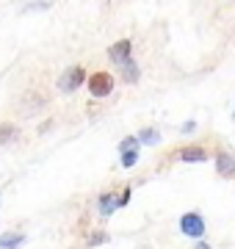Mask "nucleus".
Listing matches in <instances>:
<instances>
[{
  "mask_svg": "<svg viewBox=\"0 0 235 249\" xmlns=\"http://www.w3.org/2000/svg\"><path fill=\"white\" fill-rule=\"evenodd\" d=\"M86 70H83L81 64H72V67H67V70L61 72V78H58V89L64 91V94H72V91H78L86 83Z\"/></svg>",
  "mask_w": 235,
  "mask_h": 249,
  "instance_id": "nucleus-1",
  "label": "nucleus"
},
{
  "mask_svg": "<svg viewBox=\"0 0 235 249\" xmlns=\"http://www.w3.org/2000/svg\"><path fill=\"white\" fill-rule=\"evenodd\" d=\"M180 230H183V235H188V238L202 241V235H205V219H202V213H197V211L183 213L180 216Z\"/></svg>",
  "mask_w": 235,
  "mask_h": 249,
  "instance_id": "nucleus-2",
  "label": "nucleus"
},
{
  "mask_svg": "<svg viewBox=\"0 0 235 249\" xmlns=\"http://www.w3.org/2000/svg\"><path fill=\"white\" fill-rule=\"evenodd\" d=\"M86 83H89L91 97H108L114 91V75L111 72H94V75H89Z\"/></svg>",
  "mask_w": 235,
  "mask_h": 249,
  "instance_id": "nucleus-3",
  "label": "nucleus"
},
{
  "mask_svg": "<svg viewBox=\"0 0 235 249\" xmlns=\"http://www.w3.org/2000/svg\"><path fill=\"white\" fill-rule=\"evenodd\" d=\"M177 158L185 160V163H205L208 160V150H205V144H188V147H183L177 152Z\"/></svg>",
  "mask_w": 235,
  "mask_h": 249,
  "instance_id": "nucleus-4",
  "label": "nucleus"
},
{
  "mask_svg": "<svg viewBox=\"0 0 235 249\" xmlns=\"http://www.w3.org/2000/svg\"><path fill=\"white\" fill-rule=\"evenodd\" d=\"M130 50H133V42L130 39H119V42H114V45L108 47V58L114 64H125L127 58H130Z\"/></svg>",
  "mask_w": 235,
  "mask_h": 249,
  "instance_id": "nucleus-5",
  "label": "nucleus"
},
{
  "mask_svg": "<svg viewBox=\"0 0 235 249\" xmlns=\"http://www.w3.org/2000/svg\"><path fill=\"white\" fill-rule=\"evenodd\" d=\"M216 172L221 178H233L235 175V155L227 150H218L216 152Z\"/></svg>",
  "mask_w": 235,
  "mask_h": 249,
  "instance_id": "nucleus-6",
  "label": "nucleus"
},
{
  "mask_svg": "<svg viewBox=\"0 0 235 249\" xmlns=\"http://www.w3.org/2000/svg\"><path fill=\"white\" fill-rule=\"evenodd\" d=\"M117 208H119V194L117 191H102V194H100V199H97L100 216H111Z\"/></svg>",
  "mask_w": 235,
  "mask_h": 249,
  "instance_id": "nucleus-7",
  "label": "nucleus"
},
{
  "mask_svg": "<svg viewBox=\"0 0 235 249\" xmlns=\"http://www.w3.org/2000/svg\"><path fill=\"white\" fill-rule=\"evenodd\" d=\"M119 78L125 80V83H136L138 78H141V70H138V64L133 61V58H127L125 64H119Z\"/></svg>",
  "mask_w": 235,
  "mask_h": 249,
  "instance_id": "nucleus-8",
  "label": "nucleus"
},
{
  "mask_svg": "<svg viewBox=\"0 0 235 249\" xmlns=\"http://www.w3.org/2000/svg\"><path fill=\"white\" fill-rule=\"evenodd\" d=\"M19 139V127L11 122H0V144L3 147H9L11 142H17Z\"/></svg>",
  "mask_w": 235,
  "mask_h": 249,
  "instance_id": "nucleus-9",
  "label": "nucleus"
},
{
  "mask_svg": "<svg viewBox=\"0 0 235 249\" xmlns=\"http://www.w3.org/2000/svg\"><path fill=\"white\" fill-rule=\"evenodd\" d=\"M25 244V235L22 232H14V235H6V238H0V249H17Z\"/></svg>",
  "mask_w": 235,
  "mask_h": 249,
  "instance_id": "nucleus-10",
  "label": "nucleus"
},
{
  "mask_svg": "<svg viewBox=\"0 0 235 249\" xmlns=\"http://www.w3.org/2000/svg\"><path fill=\"white\" fill-rule=\"evenodd\" d=\"M138 142H141V144H158V142H161V133H158L155 127H147V130L138 133Z\"/></svg>",
  "mask_w": 235,
  "mask_h": 249,
  "instance_id": "nucleus-11",
  "label": "nucleus"
},
{
  "mask_svg": "<svg viewBox=\"0 0 235 249\" xmlns=\"http://www.w3.org/2000/svg\"><path fill=\"white\" fill-rule=\"evenodd\" d=\"M138 136H127V139H122V142H119V155H122V152H130V150H138Z\"/></svg>",
  "mask_w": 235,
  "mask_h": 249,
  "instance_id": "nucleus-12",
  "label": "nucleus"
},
{
  "mask_svg": "<svg viewBox=\"0 0 235 249\" xmlns=\"http://www.w3.org/2000/svg\"><path fill=\"white\" fill-rule=\"evenodd\" d=\"M138 163V150H130V152H122V166L130 169V166H136Z\"/></svg>",
  "mask_w": 235,
  "mask_h": 249,
  "instance_id": "nucleus-13",
  "label": "nucleus"
},
{
  "mask_svg": "<svg viewBox=\"0 0 235 249\" xmlns=\"http://www.w3.org/2000/svg\"><path fill=\"white\" fill-rule=\"evenodd\" d=\"M108 241V232H94L89 238V247H97V244H105Z\"/></svg>",
  "mask_w": 235,
  "mask_h": 249,
  "instance_id": "nucleus-14",
  "label": "nucleus"
},
{
  "mask_svg": "<svg viewBox=\"0 0 235 249\" xmlns=\"http://www.w3.org/2000/svg\"><path fill=\"white\" fill-rule=\"evenodd\" d=\"M130 191H133V188H122V194H119V208H125V205L130 202Z\"/></svg>",
  "mask_w": 235,
  "mask_h": 249,
  "instance_id": "nucleus-15",
  "label": "nucleus"
},
{
  "mask_svg": "<svg viewBox=\"0 0 235 249\" xmlns=\"http://www.w3.org/2000/svg\"><path fill=\"white\" fill-rule=\"evenodd\" d=\"M194 130H197V122H191V119H188V122H185V124L180 127V133H185V136H188V133H194Z\"/></svg>",
  "mask_w": 235,
  "mask_h": 249,
  "instance_id": "nucleus-16",
  "label": "nucleus"
},
{
  "mask_svg": "<svg viewBox=\"0 0 235 249\" xmlns=\"http://www.w3.org/2000/svg\"><path fill=\"white\" fill-rule=\"evenodd\" d=\"M28 11L31 9H50V3H31V6H25Z\"/></svg>",
  "mask_w": 235,
  "mask_h": 249,
  "instance_id": "nucleus-17",
  "label": "nucleus"
},
{
  "mask_svg": "<svg viewBox=\"0 0 235 249\" xmlns=\"http://www.w3.org/2000/svg\"><path fill=\"white\" fill-rule=\"evenodd\" d=\"M194 249H213V247H210L208 241H197V247H194Z\"/></svg>",
  "mask_w": 235,
  "mask_h": 249,
  "instance_id": "nucleus-18",
  "label": "nucleus"
}]
</instances>
